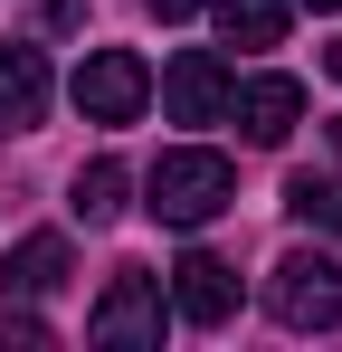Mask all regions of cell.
<instances>
[{"label":"cell","instance_id":"6da1fadb","mask_svg":"<svg viewBox=\"0 0 342 352\" xmlns=\"http://www.w3.org/2000/svg\"><path fill=\"white\" fill-rule=\"evenodd\" d=\"M143 190H152L143 210H152L162 229H209L228 200H238V172H228V153H209V143H181V153H162V162H152V181H143Z\"/></svg>","mask_w":342,"mask_h":352},{"label":"cell","instance_id":"7a4b0ae2","mask_svg":"<svg viewBox=\"0 0 342 352\" xmlns=\"http://www.w3.org/2000/svg\"><path fill=\"white\" fill-rule=\"evenodd\" d=\"M266 314H276L285 333H333L342 324V267L323 248H285L276 267H266Z\"/></svg>","mask_w":342,"mask_h":352},{"label":"cell","instance_id":"3957f363","mask_svg":"<svg viewBox=\"0 0 342 352\" xmlns=\"http://www.w3.org/2000/svg\"><path fill=\"white\" fill-rule=\"evenodd\" d=\"M162 324H171L162 276H152V267H114V286L95 295V314H86V343H105V352H152Z\"/></svg>","mask_w":342,"mask_h":352},{"label":"cell","instance_id":"277c9868","mask_svg":"<svg viewBox=\"0 0 342 352\" xmlns=\"http://www.w3.org/2000/svg\"><path fill=\"white\" fill-rule=\"evenodd\" d=\"M152 105V67L133 58V48H95V58L76 67V115L86 124H133Z\"/></svg>","mask_w":342,"mask_h":352},{"label":"cell","instance_id":"5b68a950","mask_svg":"<svg viewBox=\"0 0 342 352\" xmlns=\"http://www.w3.org/2000/svg\"><path fill=\"white\" fill-rule=\"evenodd\" d=\"M228 115H238L247 143H285L304 124V86L295 76H247V86H228Z\"/></svg>","mask_w":342,"mask_h":352},{"label":"cell","instance_id":"8992f818","mask_svg":"<svg viewBox=\"0 0 342 352\" xmlns=\"http://www.w3.org/2000/svg\"><path fill=\"white\" fill-rule=\"evenodd\" d=\"M162 105H171V124H219L228 115V67L209 48H181L171 76H162Z\"/></svg>","mask_w":342,"mask_h":352},{"label":"cell","instance_id":"52a82bcc","mask_svg":"<svg viewBox=\"0 0 342 352\" xmlns=\"http://www.w3.org/2000/svg\"><path fill=\"white\" fill-rule=\"evenodd\" d=\"M171 305H181L190 324H228V314H238V267L209 257V248H190V257L171 267Z\"/></svg>","mask_w":342,"mask_h":352},{"label":"cell","instance_id":"ba28073f","mask_svg":"<svg viewBox=\"0 0 342 352\" xmlns=\"http://www.w3.org/2000/svg\"><path fill=\"white\" fill-rule=\"evenodd\" d=\"M48 115V58L38 48H0V133H29Z\"/></svg>","mask_w":342,"mask_h":352},{"label":"cell","instance_id":"9c48e42d","mask_svg":"<svg viewBox=\"0 0 342 352\" xmlns=\"http://www.w3.org/2000/svg\"><path fill=\"white\" fill-rule=\"evenodd\" d=\"M67 276H76V267H67V238H57V229L19 238V248L0 257V295H57Z\"/></svg>","mask_w":342,"mask_h":352},{"label":"cell","instance_id":"30bf717a","mask_svg":"<svg viewBox=\"0 0 342 352\" xmlns=\"http://www.w3.org/2000/svg\"><path fill=\"white\" fill-rule=\"evenodd\" d=\"M219 10V38L228 48H276L285 19H295V0H209Z\"/></svg>","mask_w":342,"mask_h":352},{"label":"cell","instance_id":"8fae6325","mask_svg":"<svg viewBox=\"0 0 342 352\" xmlns=\"http://www.w3.org/2000/svg\"><path fill=\"white\" fill-rule=\"evenodd\" d=\"M124 190H133V172H124V162H86V172H76V190H67V210H76L86 229H105V219H124Z\"/></svg>","mask_w":342,"mask_h":352},{"label":"cell","instance_id":"7c38bea8","mask_svg":"<svg viewBox=\"0 0 342 352\" xmlns=\"http://www.w3.org/2000/svg\"><path fill=\"white\" fill-rule=\"evenodd\" d=\"M285 210H295L304 229H342V181L333 172H295L285 181Z\"/></svg>","mask_w":342,"mask_h":352},{"label":"cell","instance_id":"4fadbf2b","mask_svg":"<svg viewBox=\"0 0 342 352\" xmlns=\"http://www.w3.org/2000/svg\"><path fill=\"white\" fill-rule=\"evenodd\" d=\"M0 343L10 352H48V324L29 314V295H0Z\"/></svg>","mask_w":342,"mask_h":352},{"label":"cell","instance_id":"5bb4252c","mask_svg":"<svg viewBox=\"0 0 342 352\" xmlns=\"http://www.w3.org/2000/svg\"><path fill=\"white\" fill-rule=\"evenodd\" d=\"M38 19L48 29H86V0H38Z\"/></svg>","mask_w":342,"mask_h":352},{"label":"cell","instance_id":"9a60e30c","mask_svg":"<svg viewBox=\"0 0 342 352\" xmlns=\"http://www.w3.org/2000/svg\"><path fill=\"white\" fill-rule=\"evenodd\" d=\"M143 10H162V19H190V10H209V0H143Z\"/></svg>","mask_w":342,"mask_h":352},{"label":"cell","instance_id":"2e32d148","mask_svg":"<svg viewBox=\"0 0 342 352\" xmlns=\"http://www.w3.org/2000/svg\"><path fill=\"white\" fill-rule=\"evenodd\" d=\"M323 67H333V76H342V38H333V48H323Z\"/></svg>","mask_w":342,"mask_h":352},{"label":"cell","instance_id":"e0dca14e","mask_svg":"<svg viewBox=\"0 0 342 352\" xmlns=\"http://www.w3.org/2000/svg\"><path fill=\"white\" fill-rule=\"evenodd\" d=\"M304 10H342V0H304Z\"/></svg>","mask_w":342,"mask_h":352},{"label":"cell","instance_id":"ac0fdd59","mask_svg":"<svg viewBox=\"0 0 342 352\" xmlns=\"http://www.w3.org/2000/svg\"><path fill=\"white\" fill-rule=\"evenodd\" d=\"M333 153H342V115H333Z\"/></svg>","mask_w":342,"mask_h":352}]
</instances>
